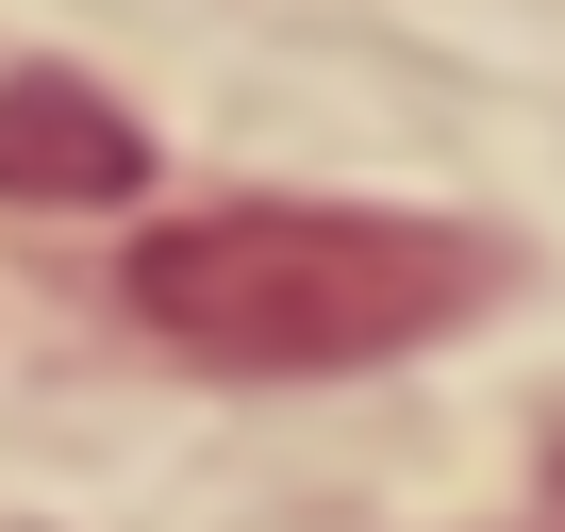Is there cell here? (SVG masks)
<instances>
[{
	"label": "cell",
	"instance_id": "1",
	"mask_svg": "<svg viewBox=\"0 0 565 532\" xmlns=\"http://www.w3.org/2000/svg\"><path fill=\"white\" fill-rule=\"evenodd\" d=\"M482 284H499L482 233L366 216V200H216V216L134 233V266H117L134 333L183 350V366H233V383H317V366L433 350V333L482 317Z\"/></svg>",
	"mask_w": 565,
	"mask_h": 532
},
{
	"label": "cell",
	"instance_id": "2",
	"mask_svg": "<svg viewBox=\"0 0 565 532\" xmlns=\"http://www.w3.org/2000/svg\"><path fill=\"white\" fill-rule=\"evenodd\" d=\"M134 167H150V134L100 84H67V67L0 84V200H134Z\"/></svg>",
	"mask_w": 565,
	"mask_h": 532
},
{
	"label": "cell",
	"instance_id": "3",
	"mask_svg": "<svg viewBox=\"0 0 565 532\" xmlns=\"http://www.w3.org/2000/svg\"><path fill=\"white\" fill-rule=\"evenodd\" d=\"M532 532H565V449H548V482H532Z\"/></svg>",
	"mask_w": 565,
	"mask_h": 532
}]
</instances>
